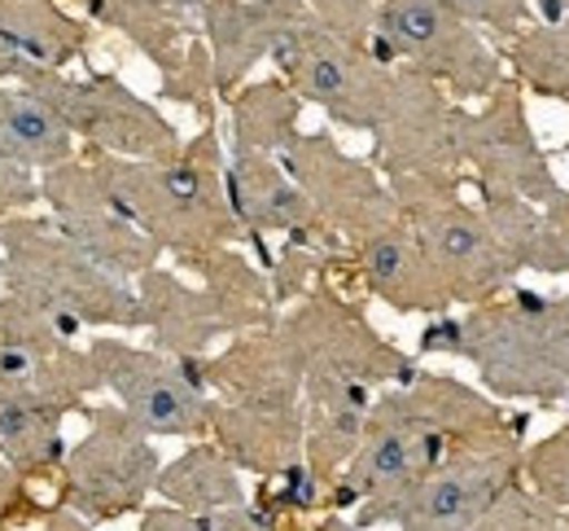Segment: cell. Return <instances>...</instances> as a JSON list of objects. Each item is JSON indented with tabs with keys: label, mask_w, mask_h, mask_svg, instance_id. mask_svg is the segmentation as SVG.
I'll list each match as a JSON object with an SVG mask.
<instances>
[{
	"label": "cell",
	"mask_w": 569,
	"mask_h": 531,
	"mask_svg": "<svg viewBox=\"0 0 569 531\" xmlns=\"http://www.w3.org/2000/svg\"><path fill=\"white\" fill-rule=\"evenodd\" d=\"M307 0H198L214 92L232 97L241 83H250L254 67L281 53V45L307 22Z\"/></svg>",
	"instance_id": "obj_20"
},
{
	"label": "cell",
	"mask_w": 569,
	"mask_h": 531,
	"mask_svg": "<svg viewBox=\"0 0 569 531\" xmlns=\"http://www.w3.org/2000/svg\"><path fill=\"white\" fill-rule=\"evenodd\" d=\"M372 137V167L395 180L460 176V106L433 79L395 67Z\"/></svg>",
	"instance_id": "obj_14"
},
{
	"label": "cell",
	"mask_w": 569,
	"mask_h": 531,
	"mask_svg": "<svg viewBox=\"0 0 569 531\" xmlns=\"http://www.w3.org/2000/svg\"><path fill=\"white\" fill-rule=\"evenodd\" d=\"M223 194H228L232 220L241 228V242L254 246V255H259L263 268L272 264V250H268L272 237L284 242V237L325 228L316 220L311 203L302 198V189L289 180L281 158L228 150V163H223Z\"/></svg>",
	"instance_id": "obj_22"
},
{
	"label": "cell",
	"mask_w": 569,
	"mask_h": 531,
	"mask_svg": "<svg viewBox=\"0 0 569 531\" xmlns=\"http://www.w3.org/2000/svg\"><path fill=\"white\" fill-rule=\"evenodd\" d=\"M473 531H569V510L548 505L543 496L517 483L482 514V523Z\"/></svg>",
	"instance_id": "obj_34"
},
{
	"label": "cell",
	"mask_w": 569,
	"mask_h": 531,
	"mask_svg": "<svg viewBox=\"0 0 569 531\" xmlns=\"http://www.w3.org/2000/svg\"><path fill=\"white\" fill-rule=\"evenodd\" d=\"M40 203V176L13 163L0 146V216H27Z\"/></svg>",
	"instance_id": "obj_37"
},
{
	"label": "cell",
	"mask_w": 569,
	"mask_h": 531,
	"mask_svg": "<svg viewBox=\"0 0 569 531\" xmlns=\"http://www.w3.org/2000/svg\"><path fill=\"white\" fill-rule=\"evenodd\" d=\"M0 45L40 71H67L92 49V22L58 0H0Z\"/></svg>",
	"instance_id": "obj_28"
},
{
	"label": "cell",
	"mask_w": 569,
	"mask_h": 531,
	"mask_svg": "<svg viewBox=\"0 0 569 531\" xmlns=\"http://www.w3.org/2000/svg\"><path fill=\"white\" fill-rule=\"evenodd\" d=\"M207 440L241 474L272 483L302 461L307 417H302V404L298 409H250V404H219L214 400Z\"/></svg>",
	"instance_id": "obj_24"
},
{
	"label": "cell",
	"mask_w": 569,
	"mask_h": 531,
	"mask_svg": "<svg viewBox=\"0 0 569 531\" xmlns=\"http://www.w3.org/2000/svg\"><path fill=\"white\" fill-rule=\"evenodd\" d=\"M372 400L377 391L359 382H307L302 386V417H307L302 465L320 479L325 492L338 483V474L356 456Z\"/></svg>",
	"instance_id": "obj_26"
},
{
	"label": "cell",
	"mask_w": 569,
	"mask_h": 531,
	"mask_svg": "<svg viewBox=\"0 0 569 531\" xmlns=\"http://www.w3.org/2000/svg\"><path fill=\"white\" fill-rule=\"evenodd\" d=\"M22 76H27V62H22V58H13V53L0 45V83H18Z\"/></svg>",
	"instance_id": "obj_41"
},
{
	"label": "cell",
	"mask_w": 569,
	"mask_h": 531,
	"mask_svg": "<svg viewBox=\"0 0 569 531\" xmlns=\"http://www.w3.org/2000/svg\"><path fill=\"white\" fill-rule=\"evenodd\" d=\"M18 83L31 88L40 101H49V110H58V119L71 128L83 150L137 158V163H158L184 150L176 124L119 76H106V71L67 76V71L27 67V76Z\"/></svg>",
	"instance_id": "obj_9"
},
{
	"label": "cell",
	"mask_w": 569,
	"mask_h": 531,
	"mask_svg": "<svg viewBox=\"0 0 569 531\" xmlns=\"http://www.w3.org/2000/svg\"><path fill=\"white\" fill-rule=\"evenodd\" d=\"M298 119H302V101L281 76L241 83L228 97V124H232V146L228 150L281 158L302 137Z\"/></svg>",
	"instance_id": "obj_31"
},
{
	"label": "cell",
	"mask_w": 569,
	"mask_h": 531,
	"mask_svg": "<svg viewBox=\"0 0 569 531\" xmlns=\"http://www.w3.org/2000/svg\"><path fill=\"white\" fill-rule=\"evenodd\" d=\"M277 321L302 361L307 382H359L368 391H386V386H408L421 374L417 361L403 356L386 334H377L363 307L338 286H320L302 295Z\"/></svg>",
	"instance_id": "obj_10"
},
{
	"label": "cell",
	"mask_w": 569,
	"mask_h": 531,
	"mask_svg": "<svg viewBox=\"0 0 569 531\" xmlns=\"http://www.w3.org/2000/svg\"><path fill=\"white\" fill-rule=\"evenodd\" d=\"M101 391L153 440H207L211 435L214 395L202 374V361H180L158 347H132L123 338L88 343Z\"/></svg>",
	"instance_id": "obj_11"
},
{
	"label": "cell",
	"mask_w": 569,
	"mask_h": 531,
	"mask_svg": "<svg viewBox=\"0 0 569 531\" xmlns=\"http://www.w3.org/2000/svg\"><path fill=\"white\" fill-rule=\"evenodd\" d=\"M67 417L71 413L49 404L27 382L0 374V456L18 470L22 483H53L62 474V461L71 453L62 440Z\"/></svg>",
	"instance_id": "obj_27"
},
{
	"label": "cell",
	"mask_w": 569,
	"mask_h": 531,
	"mask_svg": "<svg viewBox=\"0 0 569 531\" xmlns=\"http://www.w3.org/2000/svg\"><path fill=\"white\" fill-rule=\"evenodd\" d=\"M40 203L49 207L44 220L110 277L141 282L149 268H158L162 250L132 220L119 216V207L106 198V189L97 185L83 154L40 176Z\"/></svg>",
	"instance_id": "obj_19"
},
{
	"label": "cell",
	"mask_w": 569,
	"mask_h": 531,
	"mask_svg": "<svg viewBox=\"0 0 569 531\" xmlns=\"http://www.w3.org/2000/svg\"><path fill=\"white\" fill-rule=\"evenodd\" d=\"M281 79L298 92L302 106L325 110L333 124L351 132H372L390 92L395 67L377 62V53L359 40H347L320 27L311 13L272 58Z\"/></svg>",
	"instance_id": "obj_12"
},
{
	"label": "cell",
	"mask_w": 569,
	"mask_h": 531,
	"mask_svg": "<svg viewBox=\"0 0 569 531\" xmlns=\"http://www.w3.org/2000/svg\"><path fill=\"white\" fill-rule=\"evenodd\" d=\"M508 62L521 88L539 97L569 101V18L566 22H539L521 31L508 45Z\"/></svg>",
	"instance_id": "obj_32"
},
{
	"label": "cell",
	"mask_w": 569,
	"mask_h": 531,
	"mask_svg": "<svg viewBox=\"0 0 569 531\" xmlns=\"http://www.w3.org/2000/svg\"><path fill=\"white\" fill-rule=\"evenodd\" d=\"M535 9L539 22H566L569 18V0H526Z\"/></svg>",
	"instance_id": "obj_40"
},
{
	"label": "cell",
	"mask_w": 569,
	"mask_h": 531,
	"mask_svg": "<svg viewBox=\"0 0 569 531\" xmlns=\"http://www.w3.org/2000/svg\"><path fill=\"white\" fill-rule=\"evenodd\" d=\"M198 286L180 273L149 268L137 282L141 330L153 334V347L180 361H207L214 343L237 338L246 330L272 325L281 307L272 299L268 268L237 246H219L189 264Z\"/></svg>",
	"instance_id": "obj_4"
},
{
	"label": "cell",
	"mask_w": 569,
	"mask_h": 531,
	"mask_svg": "<svg viewBox=\"0 0 569 531\" xmlns=\"http://www.w3.org/2000/svg\"><path fill=\"white\" fill-rule=\"evenodd\" d=\"M36 531H92V528H88L83 519H74L71 510H62V505L53 501V505H49V510L40 514V523H36Z\"/></svg>",
	"instance_id": "obj_39"
},
{
	"label": "cell",
	"mask_w": 569,
	"mask_h": 531,
	"mask_svg": "<svg viewBox=\"0 0 569 531\" xmlns=\"http://www.w3.org/2000/svg\"><path fill=\"white\" fill-rule=\"evenodd\" d=\"M153 496H162V505H176L189 514H219V510H237L250 501L241 470L219 453L211 440H198L180 456L162 461Z\"/></svg>",
	"instance_id": "obj_30"
},
{
	"label": "cell",
	"mask_w": 569,
	"mask_h": 531,
	"mask_svg": "<svg viewBox=\"0 0 569 531\" xmlns=\"http://www.w3.org/2000/svg\"><path fill=\"white\" fill-rule=\"evenodd\" d=\"M4 220H9V216H0V225H4Z\"/></svg>",
	"instance_id": "obj_44"
},
{
	"label": "cell",
	"mask_w": 569,
	"mask_h": 531,
	"mask_svg": "<svg viewBox=\"0 0 569 531\" xmlns=\"http://www.w3.org/2000/svg\"><path fill=\"white\" fill-rule=\"evenodd\" d=\"M27 488H31V483H22V479H18V470L0 456V528H4L9 519H27V514H36V510H40V505H31ZM44 510H49V505H44Z\"/></svg>",
	"instance_id": "obj_38"
},
{
	"label": "cell",
	"mask_w": 569,
	"mask_h": 531,
	"mask_svg": "<svg viewBox=\"0 0 569 531\" xmlns=\"http://www.w3.org/2000/svg\"><path fill=\"white\" fill-rule=\"evenodd\" d=\"M368 49L386 67H408L433 79L451 101H487L503 88V62L482 27L442 0H381Z\"/></svg>",
	"instance_id": "obj_7"
},
{
	"label": "cell",
	"mask_w": 569,
	"mask_h": 531,
	"mask_svg": "<svg viewBox=\"0 0 569 531\" xmlns=\"http://www.w3.org/2000/svg\"><path fill=\"white\" fill-rule=\"evenodd\" d=\"M83 163L92 167L97 185L119 207V216L141 228L158 250H171L180 264H193L219 246L241 242V228L232 220V207L223 194L228 150L219 146L211 119L171 158L137 163V158L83 150Z\"/></svg>",
	"instance_id": "obj_2"
},
{
	"label": "cell",
	"mask_w": 569,
	"mask_h": 531,
	"mask_svg": "<svg viewBox=\"0 0 569 531\" xmlns=\"http://www.w3.org/2000/svg\"><path fill=\"white\" fill-rule=\"evenodd\" d=\"M460 158L473 171L478 198H521L539 207L561 189L526 119L521 88L508 79L482 110H460Z\"/></svg>",
	"instance_id": "obj_17"
},
{
	"label": "cell",
	"mask_w": 569,
	"mask_h": 531,
	"mask_svg": "<svg viewBox=\"0 0 569 531\" xmlns=\"http://www.w3.org/2000/svg\"><path fill=\"white\" fill-rule=\"evenodd\" d=\"M92 27L119 31L162 76V101L207 106L214 97V71L207 40H198V0H83Z\"/></svg>",
	"instance_id": "obj_16"
},
{
	"label": "cell",
	"mask_w": 569,
	"mask_h": 531,
	"mask_svg": "<svg viewBox=\"0 0 569 531\" xmlns=\"http://www.w3.org/2000/svg\"><path fill=\"white\" fill-rule=\"evenodd\" d=\"M4 291L53 312L67 325L141 330V299L132 282L110 277L49 225L44 216H9L0 225Z\"/></svg>",
	"instance_id": "obj_5"
},
{
	"label": "cell",
	"mask_w": 569,
	"mask_h": 531,
	"mask_svg": "<svg viewBox=\"0 0 569 531\" xmlns=\"http://www.w3.org/2000/svg\"><path fill=\"white\" fill-rule=\"evenodd\" d=\"M351 250H356L363 291L386 307H395L403 316H429V321L447 316L456 307L451 291L442 286V277L433 273V264L426 259V250L417 246V237L408 233L403 220L363 237Z\"/></svg>",
	"instance_id": "obj_23"
},
{
	"label": "cell",
	"mask_w": 569,
	"mask_h": 531,
	"mask_svg": "<svg viewBox=\"0 0 569 531\" xmlns=\"http://www.w3.org/2000/svg\"><path fill=\"white\" fill-rule=\"evenodd\" d=\"M0 146L36 176L79 158V141L58 119V110H49V101H40L22 83H0Z\"/></svg>",
	"instance_id": "obj_29"
},
{
	"label": "cell",
	"mask_w": 569,
	"mask_h": 531,
	"mask_svg": "<svg viewBox=\"0 0 569 531\" xmlns=\"http://www.w3.org/2000/svg\"><path fill=\"white\" fill-rule=\"evenodd\" d=\"M202 374L219 404H250V409H298L307 386L302 361L281 321L228 338L219 356L202 361Z\"/></svg>",
	"instance_id": "obj_21"
},
{
	"label": "cell",
	"mask_w": 569,
	"mask_h": 531,
	"mask_svg": "<svg viewBox=\"0 0 569 531\" xmlns=\"http://www.w3.org/2000/svg\"><path fill=\"white\" fill-rule=\"evenodd\" d=\"M79 325L58 321L53 312L27 304L18 295H0V374L27 382L62 413H83L101 374L88 347H79Z\"/></svg>",
	"instance_id": "obj_18"
},
{
	"label": "cell",
	"mask_w": 569,
	"mask_h": 531,
	"mask_svg": "<svg viewBox=\"0 0 569 531\" xmlns=\"http://www.w3.org/2000/svg\"><path fill=\"white\" fill-rule=\"evenodd\" d=\"M447 9H456L460 18H469L482 31H496L503 40H517L521 31L535 27V9L526 0H442Z\"/></svg>",
	"instance_id": "obj_35"
},
{
	"label": "cell",
	"mask_w": 569,
	"mask_h": 531,
	"mask_svg": "<svg viewBox=\"0 0 569 531\" xmlns=\"http://www.w3.org/2000/svg\"><path fill=\"white\" fill-rule=\"evenodd\" d=\"M281 167L302 189V198L311 203L316 220L329 228L347 250L359 246L363 237L403 220L390 180L372 163L342 150L329 132H302L281 154Z\"/></svg>",
	"instance_id": "obj_13"
},
{
	"label": "cell",
	"mask_w": 569,
	"mask_h": 531,
	"mask_svg": "<svg viewBox=\"0 0 569 531\" xmlns=\"http://www.w3.org/2000/svg\"><path fill=\"white\" fill-rule=\"evenodd\" d=\"M83 417L88 435L62 461L58 505L83 519L88 528L144 514V501L153 496L162 470L153 435H144L119 404H88Z\"/></svg>",
	"instance_id": "obj_8"
},
{
	"label": "cell",
	"mask_w": 569,
	"mask_h": 531,
	"mask_svg": "<svg viewBox=\"0 0 569 531\" xmlns=\"http://www.w3.org/2000/svg\"><path fill=\"white\" fill-rule=\"evenodd\" d=\"M421 352L465 356L491 400H566L569 395V295L548 299L512 286L508 304H482L469 316H433Z\"/></svg>",
	"instance_id": "obj_3"
},
{
	"label": "cell",
	"mask_w": 569,
	"mask_h": 531,
	"mask_svg": "<svg viewBox=\"0 0 569 531\" xmlns=\"http://www.w3.org/2000/svg\"><path fill=\"white\" fill-rule=\"evenodd\" d=\"M478 207L517 273L569 277V189L539 207L521 198H478Z\"/></svg>",
	"instance_id": "obj_25"
},
{
	"label": "cell",
	"mask_w": 569,
	"mask_h": 531,
	"mask_svg": "<svg viewBox=\"0 0 569 531\" xmlns=\"http://www.w3.org/2000/svg\"><path fill=\"white\" fill-rule=\"evenodd\" d=\"M311 531H356V523H351V514H338V510H329L320 523Z\"/></svg>",
	"instance_id": "obj_42"
},
{
	"label": "cell",
	"mask_w": 569,
	"mask_h": 531,
	"mask_svg": "<svg viewBox=\"0 0 569 531\" xmlns=\"http://www.w3.org/2000/svg\"><path fill=\"white\" fill-rule=\"evenodd\" d=\"M395 203L408 233L426 250L433 273L451 291V304L482 307L512 291L517 268L508 264L503 246L487 225L482 207L465 203L460 176H426V180H395Z\"/></svg>",
	"instance_id": "obj_6"
},
{
	"label": "cell",
	"mask_w": 569,
	"mask_h": 531,
	"mask_svg": "<svg viewBox=\"0 0 569 531\" xmlns=\"http://www.w3.org/2000/svg\"><path fill=\"white\" fill-rule=\"evenodd\" d=\"M512 426H530V413H503L487 391L421 370L408 386H386L372 400L356 456L329 488V510L351 514L356 531L390 528L447 456Z\"/></svg>",
	"instance_id": "obj_1"
},
{
	"label": "cell",
	"mask_w": 569,
	"mask_h": 531,
	"mask_svg": "<svg viewBox=\"0 0 569 531\" xmlns=\"http://www.w3.org/2000/svg\"><path fill=\"white\" fill-rule=\"evenodd\" d=\"M526 426L487 435L451 453L426 483L399 505L395 531H473L503 492L521 483Z\"/></svg>",
	"instance_id": "obj_15"
},
{
	"label": "cell",
	"mask_w": 569,
	"mask_h": 531,
	"mask_svg": "<svg viewBox=\"0 0 569 531\" xmlns=\"http://www.w3.org/2000/svg\"><path fill=\"white\" fill-rule=\"evenodd\" d=\"M521 488H530L557 510H569V426L539 440L521 456Z\"/></svg>",
	"instance_id": "obj_33"
},
{
	"label": "cell",
	"mask_w": 569,
	"mask_h": 531,
	"mask_svg": "<svg viewBox=\"0 0 569 531\" xmlns=\"http://www.w3.org/2000/svg\"><path fill=\"white\" fill-rule=\"evenodd\" d=\"M307 9H311V18H316L320 27H329V31L347 36V40L368 45L381 0H307Z\"/></svg>",
	"instance_id": "obj_36"
},
{
	"label": "cell",
	"mask_w": 569,
	"mask_h": 531,
	"mask_svg": "<svg viewBox=\"0 0 569 531\" xmlns=\"http://www.w3.org/2000/svg\"><path fill=\"white\" fill-rule=\"evenodd\" d=\"M0 295H4V259H0Z\"/></svg>",
	"instance_id": "obj_43"
}]
</instances>
